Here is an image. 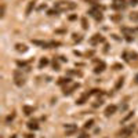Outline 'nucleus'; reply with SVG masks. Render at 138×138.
I'll list each match as a JSON object with an SVG mask.
<instances>
[{
	"mask_svg": "<svg viewBox=\"0 0 138 138\" xmlns=\"http://www.w3.org/2000/svg\"><path fill=\"white\" fill-rule=\"evenodd\" d=\"M130 18H131V19H138V13H133Z\"/></svg>",
	"mask_w": 138,
	"mask_h": 138,
	"instance_id": "nucleus-22",
	"label": "nucleus"
},
{
	"mask_svg": "<svg viewBox=\"0 0 138 138\" xmlns=\"http://www.w3.org/2000/svg\"><path fill=\"white\" fill-rule=\"evenodd\" d=\"M32 43H33L35 46H40V47H43V48H48V47H50V43L40 42V40H32Z\"/></svg>",
	"mask_w": 138,
	"mask_h": 138,
	"instance_id": "nucleus-6",
	"label": "nucleus"
},
{
	"mask_svg": "<svg viewBox=\"0 0 138 138\" xmlns=\"http://www.w3.org/2000/svg\"><path fill=\"white\" fill-rule=\"evenodd\" d=\"M65 130H66V135H70L72 133H75V131H76V126L65 124Z\"/></svg>",
	"mask_w": 138,
	"mask_h": 138,
	"instance_id": "nucleus-7",
	"label": "nucleus"
},
{
	"mask_svg": "<svg viewBox=\"0 0 138 138\" xmlns=\"http://www.w3.org/2000/svg\"><path fill=\"white\" fill-rule=\"evenodd\" d=\"M35 6H36V2H35V0H33V2H31V3H29V4H28V7H26V11H25V13H26V15H29V14L32 13V10L35 8Z\"/></svg>",
	"mask_w": 138,
	"mask_h": 138,
	"instance_id": "nucleus-10",
	"label": "nucleus"
},
{
	"mask_svg": "<svg viewBox=\"0 0 138 138\" xmlns=\"http://www.w3.org/2000/svg\"><path fill=\"white\" fill-rule=\"evenodd\" d=\"M133 115H134V112H131V113H128V115H127V116H126V117H124V120H123V122H126V120H128V119H130V117H131V116H133Z\"/></svg>",
	"mask_w": 138,
	"mask_h": 138,
	"instance_id": "nucleus-24",
	"label": "nucleus"
},
{
	"mask_svg": "<svg viewBox=\"0 0 138 138\" xmlns=\"http://www.w3.org/2000/svg\"><path fill=\"white\" fill-rule=\"evenodd\" d=\"M69 19H70V21H75V19H76V15H70Z\"/></svg>",
	"mask_w": 138,
	"mask_h": 138,
	"instance_id": "nucleus-30",
	"label": "nucleus"
},
{
	"mask_svg": "<svg viewBox=\"0 0 138 138\" xmlns=\"http://www.w3.org/2000/svg\"><path fill=\"white\" fill-rule=\"evenodd\" d=\"M52 68H54L55 70H60V65H58V62H55V61H54V62H52Z\"/></svg>",
	"mask_w": 138,
	"mask_h": 138,
	"instance_id": "nucleus-20",
	"label": "nucleus"
},
{
	"mask_svg": "<svg viewBox=\"0 0 138 138\" xmlns=\"http://www.w3.org/2000/svg\"><path fill=\"white\" fill-rule=\"evenodd\" d=\"M86 98H87V95L81 97L80 99H77V102H76V104H77V105H83V104H84V101H86Z\"/></svg>",
	"mask_w": 138,
	"mask_h": 138,
	"instance_id": "nucleus-17",
	"label": "nucleus"
},
{
	"mask_svg": "<svg viewBox=\"0 0 138 138\" xmlns=\"http://www.w3.org/2000/svg\"><path fill=\"white\" fill-rule=\"evenodd\" d=\"M25 137H26V138H35V135H33V134H26Z\"/></svg>",
	"mask_w": 138,
	"mask_h": 138,
	"instance_id": "nucleus-27",
	"label": "nucleus"
},
{
	"mask_svg": "<svg viewBox=\"0 0 138 138\" xmlns=\"http://www.w3.org/2000/svg\"><path fill=\"white\" fill-rule=\"evenodd\" d=\"M28 127L31 128V130H39V124H37V122H29Z\"/></svg>",
	"mask_w": 138,
	"mask_h": 138,
	"instance_id": "nucleus-13",
	"label": "nucleus"
},
{
	"mask_svg": "<svg viewBox=\"0 0 138 138\" xmlns=\"http://www.w3.org/2000/svg\"><path fill=\"white\" fill-rule=\"evenodd\" d=\"M75 7H76V4H75V3H72V2H58V3H55V6H54V8L57 11L73 10Z\"/></svg>",
	"mask_w": 138,
	"mask_h": 138,
	"instance_id": "nucleus-1",
	"label": "nucleus"
},
{
	"mask_svg": "<svg viewBox=\"0 0 138 138\" xmlns=\"http://www.w3.org/2000/svg\"><path fill=\"white\" fill-rule=\"evenodd\" d=\"M101 105H102V101H101V99H99V101H97L95 104H94V106L97 108V106H101Z\"/></svg>",
	"mask_w": 138,
	"mask_h": 138,
	"instance_id": "nucleus-25",
	"label": "nucleus"
},
{
	"mask_svg": "<svg viewBox=\"0 0 138 138\" xmlns=\"http://www.w3.org/2000/svg\"><path fill=\"white\" fill-rule=\"evenodd\" d=\"M130 60H137V57H138V55H137V52H131V54H130Z\"/></svg>",
	"mask_w": 138,
	"mask_h": 138,
	"instance_id": "nucleus-21",
	"label": "nucleus"
},
{
	"mask_svg": "<svg viewBox=\"0 0 138 138\" xmlns=\"http://www.w3.org/2000/svg\"><path fill=\"white\" fill-rule=\"evenodd\" d=\"M81 22H83V28H84V29H87V28H89V26H87V21H86V18H83V19H81Z\"/></svg>",
	"mask_w": 138,
	"mask_h": 138,
	"instance_id": "nucleus-23",
	"label": "nucleus"
},
{
	"mask_svg": "<svg viewBox=\"0 0 138 138\" xmlns=\"http://www.w3.org/2000/svg\"><path fill=\"white\" fill-rule=\"evenodd\" d=\"M0 17H4V6L2 7V14H0Z\"/></svg>",
	"mask_w": 138,
	"mask_h": 138,
	"instance_id": "nucleus-28",
	"label": "nucleus"
},
{
	"mask_svg": "<svg viewBox=\"0 0 138 138\" xmlns=\"http://www.w3.org/2000/svg\"><path fill=\"white\" fill-rule=\"evenodd\" d=\"M105 66H106V65H105L104 62H101V64H99V65H98V66H95V69H94V72H95V73H101L102 70L105 69Z\"/></svg>",
	"mask_w": 138,
	"mask_h": 138,
	"instance_id": "nucleus-12",
	"label": "nucleus"
},
{
	"mask_svg": "<svg viewBox=\"0 0 138 138\" xmlns=\"http://www.w3.org/2000/svg\"><path fill=\"white\" fill-rule=\"evenodd\" d=\"M93 124H94V120H93V119L87 120V122L84 123V128H90V127H93Z\"/></svg>",
	"mask_w": 138,
	"mask_h": 138,
	"instance_id": "nucleus-16",
	"label": "nucleus"
},
{
	"mask_svg": "<svg viewBox=\"0 0 138 138\" xmlns=\"http://www.w3.org/2000/svg\"><path fill=\"white\" fill-rule=\"evenodd\" d=\"M79 138H89V135H86V134H81V135L79 137Z\"/></svg>",
	"mask_w": 138,
	"mask_h": 138,
	"instance_id": "nucleus-31",
	"label": "nucleus"
},
{
	"mask_svg": "<svg viewBox=\"0 0 138 138\" xmlns=\"http://www.w3.org/2000/svg\"><path fill=\"white\" fill-rule=\"evenodd\" d=\"M14 117H15V115H14V113H11V115H8L7 117H6V122H7V123H8V122H11V120H13Z\"/></svg>",
	"mask_w": 138,
	"mask_h": 138,
	"instance_id": "nucleus-19",
	"label": "nucleus"
},
{
	"mask_svg": "<svg viewBox=\"0 0 138 138\" xmlns=\"http://www.w3.org/2000/svg\"><path fill=\"white\" fill-rule=\"evenodd\" d=\"M124 7V0H113V4H112V8L115 10H120V8Z\"/></svg>",
	"mask_w": 138,
	"mask_h": 138,
	"instance_id": "nucleus-4",
	"label": "nucleus"
},
{
	"mask_svg": "<svg viewBox=\"0 0 138 138\" xmlns=\"http://www.w3.org/2000/svg\"><path fill=\"white\" fill-rule=\"evenodd\" d=\"M68 75H77V76H81V72H77V70H68Z\"/></svg>",
	"mask_w": 138,
	"mask_h": 138,
	"instance_id": "nucleus-18",
	"label": "nucleus"
},
{
	"mask_svg": "<svg viewBox=\"0 0 138 138\" xmlns=\"http://www.w3.org/2000/svg\"><path fill=\"white\" fill-rule=\"evenodd\" d=\"M135 81H137V83H138V73H137V75H135Z\"/></svg>",
	"mask_w": 138,
	"mask_h": 138,
	"instance_id": "nucleus-33",
	"label": "nucleus"
},
{
	"mask_svg": "<svg viewBox=\"0 0 138 138\" xmlns=\"http://www.w3.org/2000/svg\"><path fill=\"white\" fill-rule=\"evenodd\" d=\"M54 14H57V10H55V8H54V10H50L48 11V15H54Z\"/></svg>",
	"mask_w": 138,
	"mask_h": 138,
	"instance_id": "nucleus-26",
	"label": "nucleus"
},
{
	"mask_svg": "<svg viewBox=\"0 0 138 138\" xmlns=\"http://www.w3.org/2000/svg\"><path fill=\"white\" fill-rule=\"evenodd\" d=\"M15 50L19 52H25V51H28V47L25 44H22V43H18V44H15Z\"/></svg>",
	"mask_w": 138,
	"mask_h": 138,
	"instance_id": "nucleus-9",
	"label": "nucleus"
},
{
	"mask_svg": "<svg viewBox=\"0 0 138 138\" xmlns=\"http://www.w3.org/2000/svg\"><path fill=\"white\" fill-rule=\"evenodd\" d=\"M86 2H89V3H97L98 0H86Z\"/></svg>",
	"mask_w": 138,
	"mask_h": 138,
	"instance_id": "nucleus-32",
	"label": "nucleus"
},
{
	"mask_svg": "<svg viewBox=\"0 0 138 138\" xmlns=\"http://www.w3.org/2000/svg\"><path fill=\"white\" fill-rule=\"evenodd\" d=\"M68 84V83H70V79H68V77H61L60 80H58V84Z\"/></svg>",
	"mask_w": 138,
	"mask_h": 138,
	"instance_id": "nucleus-15",
	"label": "nucleus"
},
{
	"mask_svg": "<svg viewBox=\"0 0 138 138\" xmlns=\"http://www.w3.org/2000/svg\"><path fill=\"white\" fill-rule=\"evenodd\" d=\"M101 42H104V37H102L101 35H94L91 39H90V43H91V44H97V43H101Z\"/></svg>",
	"mask_w": 138,
	"mask_h": 138,
	"instance_id": "nucleus-5",
	"label": "nucleus"
},
{
	"mask_svg": "<svg viewBox=\"0 0 138 138\" xmlns=\"http://www.w3.org/2000/svg\"><path fill=\"white\" fill-rule=\"evenodd\" d=\"M14 76H15V84H17V86H23V84H25V79H23L22 76H19L18 70L14 73Z\"/></svg>",
	"mask_w": 138,
	"mask_h": 138,
	"instance_id": "nucleus-2",
	"label": "nucleus"
},
{
	"mask_svg": "<svg viewBox=\"0 0 138 138\" xmlns=\"http://www.w3.org/2000/svg\"><path fill=\"white\" fill-rule=\"evenodd\" d=\"M116 111H117V106H116V105H109V106H106V109H105V116L113 115Z\"/></svg>",
	"mask_w": 138,
	"mask_h": 138,
	"instance_id": "nucleus-3",
	"label": "nucleus"
},
{
	"mask_svg": "<svg viewBox=\"0 0 138 138\" xmlns=\"http://www.w3.org/2000/svg\"><path fill=\"white\" fill-rule=\"evenodd\" d=\"M131 4H133V6H135V4H138V0H131Z\"/></svg>",
	"mask_w": 138,
	"mask_h": 138,
	"instance_id": "nucleus-29",
	"label": "nucleus"
},
{
	"mask_svg": "<svg viewBox=\"0 0 138 138\" xmlns=\"http://www.w3.org/2000/svg\"><path fill=\"white\" fill-rule=\"evenodd\" d=\"M47 65H48V60H47L46 57L42 58V60H40V62H39V68L43 69V68H44V66H47Z\"/></svg>",
	"mask_w": 138,
	"mask_h": 138,
	"instance_id": "nucleus-11",
	"label": "nucleus"
},
{
	"mask_svg": "<svg viewBox=\"0 0 138 138\" xmlns=\"http://www.w3.org/2000/svg\"><path fill=\"white\" fill-rule=\"evenodd\" d=\"M33 112H35V108L33 106H28V105H25V106H23V113H25L26 116L32 115Z\"/></svg>",
	"mask_w": 138,
	"mask_h": 138,
	"instance_id": "nucleus-8",
	"label": "nucleus"
},
{
	"mask_svg": "<svg viewBox=\"0 0 138 138\" xmlns=\"http://www.w3.org/2000/svg\"><path fill=\"white\" fill-rule=\"evenodd\" d=\"M123 83H124V79H123V77H120V79H117V81H116V90H119L120 89V87H122L123 86Z\"/></svg>",
	"mask_w": 138,
	"mask_h": 138,
	"instance_id": "nucleus-14",
	"label": "nucleus"
}]
</instances>
